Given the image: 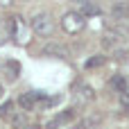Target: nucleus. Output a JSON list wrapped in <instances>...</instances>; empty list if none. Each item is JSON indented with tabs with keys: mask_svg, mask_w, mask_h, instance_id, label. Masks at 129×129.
<instances>
[{
	"mask_svg": "<svg viewBox=\"0 0 129 129\" xmlns=\"http://www.w3.org/2000/svg\"><path fill=\"white\" fill-rule=\"evenodd\" d=\"M29 32L36 34V36H50V34L54 32V20H52V16H50L48 11L34 14L32 20H29Z\"/></svg>",
	"mask_w": 129,
	"mask_h": 129,
	"instance_id": "f257e3e1",
	"label": "nucleus"
},
{
	"mask_svg": "<svg viewBox=\"0 0 129 129\" xmlns=\"http://www.w3.org/2000/svg\"><path fill=\"white\" fill-rule=\"evenodd\" d=\"M7 25H9V39H14L18 45L29 41V25L23 20V16H11Z\"/></svg>",
	"mask_w": 129,
	"mask_h": 129,
	"instance_id": "f03ea898",
	"label": "nucleus"
},
{
	"mask_svg": "<svg viewBox=\"0 0 129 129\" xmlns=\"http://www.w3.org/2000/svg\"><path fill=\"white\" fill-rule=\"evenodd\" d=\"M84 25H86V18L77 9H70V11H66L61 16V29L66 34H77V32L84 29Z\"/></svg>",
	"mask_w": 129,
	"mask_h": 129,
	"instance_id": "7ed1b4c3",
	"label": "nucleus"
},
{
	"mask_svg": "<svg viewBox=\"0 0 129 129\" xmlns=\"http://www.w3.org/2000/svg\"><path fill=\"white\" fill-rule=\"evenodd\" d=\"M43 100H45V93L29 91V93H20V95H18V100H16V104L20 107V111H23V113H32V111H36V109L43 104Z\"/></svg>",
	"mask_w": 129,
	"mask_h": 129,
	"instance_id": "20e7f679",
	"label": "nucleus"
},
{
	"mask_svg": "<svg viewBox=\"0 0 129 129\" xmlns=\"http://www.w3.org/2000/svg\"><path fill=\"white\" fill-rule=\"evenodd\" d=\"M73 120H75V109L70 107V109H63V111H59L57 116H52V118L43 125V129H63V127H68Z\"/></svg>",
	"mask_w": 129,
	"mask_h": 129,
	"instance_id": "39448f33",
	"label": "nucleus"
},
{
	"mask_svg": "<svg viewBox=\"0 0 129 129\" xmlns=\"http://www.w3.org/2000/svg\"><path fill=\"white\" fill-rule=\"evenodd\" d=\"M0 70L7 75V79H9V82H16V79H18V75H20V63H18L16 59H5V61L0 63Z\"/></svg>",
	"mask_w": 129,
	"mask_h": 129,
	"instance_id": "423d86ee",
	"label": "nucleus"
},
{
	"mask_svg": "<svg viewBox=\"0 0 129 129\" xmlns=\"http://www.w3.org/2000/svg\"><path fill=\"white\" fill-rule=\"evenodd\" d=\"M77 11H79L84 18H88V16H98V14H100V5L93 2V0H84V2L77 5Z\"/></svg>",
	"mask_w": 129,
	"mask_h": 129,
	"instance_id": "0eeeda50",
	"label": "nucleus"
},
{
	"mask_svg": "<svg viewBox=\"0 0 129 129\" xmlns=\"http://www.w3.org/2000/svg\"><path fill=\"white\" fill-rule=\"evenodd\" d=\"M43 54H45V57H61V59H66V57H68V50H66V45H61V43H48V45L43 48Z\"/></svg>",
	"mask_w": 129,
	"mask_h": 129,
	"instance_id": "6e6552de",
	"label": "nucleus"
},
{
	"mask_svg": "<svg viewBox=\"0 0 129 129\" xmlns=\"http://www.w3.org/2000/svg\"><path fill=\"white\" fill-rule=\"evenodd\" d=\"M111 16H113V20H125L129 16V7L125 2H116V5L111 7Z\"/></svg>",
	"mask_w": 129,
	"mask_h": 129,
	"instance_id": "1a4fd4ad",
	"label": "nucleus"
},
{
	"mask_svg": "<svg viewBox=\"0 0 129 129\" xmlns=\"http://www.w3.org/2000/svg\"><path fill=\"white\" fill-rule=\"evenodd\" d=\"M14 111H16V104H14L11 100H5V102L0 104V118H2V120H9V118L14 116Z\"/></svg>",
	"mask_w": 129,
	"mask_h": 129,
	"instance_id": "9d476101",
	"label": "nucleus"
},
{
	"mask_svg": "<svg viewBox=\"0 0 129 129\" xmlns=\"http://www.w3.org/2000/svg\"><path fill=\"white\" fill-rule=\"evenodd\" d=\"M9 122H11L16 129H23L25 125H27V118H25V113H23V111H14V116L9 118Z\"/></svg>",
	"mask_w": 129,
	"mask_h": 129,
	"instance_id": "9b49d317",
	"label": "nucleus"
},
{
	"mask_svg": "<svg viewBox=\"0 0 129 129\" xmlns=\"http://www.w3.org/2000/svg\"><path fill=\"white\" fill-rule=\"evenodd\" d=\"M111 86H113L118 93H125V91H129V88H127V82H125V77H122V75H113Z\"/></svg>",
	"mask_w": 129,
	"mask_h": 129,
	"instance_id": "f8f14e48",
	"label": "nucleus"
},
{
	"mask_svg": "<svg viewBox=\"0 0 129 129\" xmlns=\"http://www.w3.org/2000/svg\"><path fill=\"white\" fill-rule=\"evenodd\" d=\"M61 100H63V95H50V98L45 95V100H43L41 107H43V109H52V107H59Z\"/></svg>",
	"mask_w": 129,
	"mask_h": 129,
	"instance_id": "ddd939ff",
	"label": "nucleus"
},
{
	"mask_svg": "<svg viewBox=\"0 0 129 129\" xmlns=\"http://www.w3.org/2000/svg\"><path fill=\"white\" fill-rule=\"evenodd\" d=\"M7 39H9V25L5 18H0V45H5Z\"/></svg>",
	"mask_w": 129,
	"mask_h": 129,
	"instance_id": "4468645a",
	"label": "nucleus"
},
{
	"mask_svg": "<svg viewBox=\"0 0 129 129\" xmlns=\"http://www.w3.org/2000/svg\"><path fill=\"white\" fill-rule=\"evenodd\" d=\"M79 91H82L84 100H93V98H95V91H93V86H88V84H79Z\"/></svg>",
	"mask_w": 129,
	"mask_h": 129,
	"instance_id": "2eb2a0df",
	"label": "nucleus"
},
{
	"mask_svg": "<svg viewBox=\"0 0 129 129\" xmlns=\"http://www.w3.org/2000/svg\"><path fill=\"white\" fill-rule=\"evenodd\" d=\"M102 61H104V57H102V54H98L95 59H88V61H86V68H93V66H100Z\"/></svg>",
	"mask_w": 129,
	"mask_h": 129,
	"instance_id": "dca6fc26",
	"label": "nucleus"
},
{
	"mask_svg": "<svg viewBox=\"0 0 129 129\" xmlns=\"http://www.w3.org/2000/svg\"><path fill=\"white\" fill-rule=\"evenodd\" d=\"M120 104H122V109H127V111H129V91L120 93Z\"/></svg>",
	"mask_w": 129,
	"mask_h": 129,
	"instance_id": "f3484780",
	"label": "nucleus"
},
{
	"mask_svg": "<svg viewBox=\"0 0 129 129\" xmlns=\"http://www.w3.org/2000/svg\"><path fill=\"white\" fill-rule=\"evenodd\" d=\"M11 2H14V0H0V5H2V7H9Z\"/></svg>",
	"mask_w": 129,
	"mask_h": 129,
	"instance_id": "a211bd4d",
	"label": "nucleus"
},
{
	"mask_svg": "<svg viewBox=\"0 0 129 129\" xmlns=\"http://www.w3.org/2000/svg\"><path fill=\"white\" fill-rule=\"evenodd\" d=\"M2 95H5V88H2V84H0V100H2Z\"/></svg>",
	"mask_w": 129,
	"mask_h": 129,
	"instance_id": "6ab92c4d",
	"label": "nucleus"
},
{
	"mask_svg": "<svg viewBox=\"0 0 129 129\" xmlns=\"http://www.w3.org/2000/svg\"><path fill=\"white\" fill-rule=\"evenodd\" d=\"M73 2H77V5H79V2H84V0H73Z\"/></svg>",
	"mask_w": 129,
	"mask_h": 129,
	"instance_id": "aec40b11",
	"label": "nucleus"
}]
</instances>
